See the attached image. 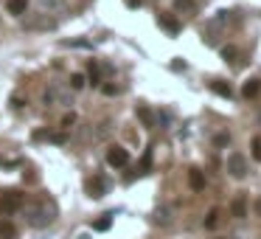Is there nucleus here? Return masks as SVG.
I'll list each match as a JSON object with an SVG mask.
<instances>
[{"mask_svg": "<svg viewBox=\"0 0 261 239\" xmlns=\"http://www.w3.org/2000/svg\"><path fill=\"white\" fill-rule=\"evenodd\" d=\"M188 183H191L194 192H202V189H205V174H202V169H188Z\"/></svg>", "mask_w": 261, "mask_h": 239, "instance_id": "f8f14e48", "label": "nucleus"}, {"mask_svg": "<svg viewBox=\"0 0 261 239\" xmlns=\"http://www.w3.org/2000/svg\"><path fill=\"white\" fill-rule=\"evenodd\" d=\"M158 25L163 31H169V34H180V20L177 17H171V14H158Z\"/></svg>", "mask_w": 261, "mask_h": 239, "instance_id": "1a4fd4ad", "label": "nucleus"}, {"mask_svg": "<svg viewBox=\"0 0 261 239\" xmlns=\"http://www.w3.org/2000/svg\"><path fill=\"white\" fill-rule=\"evenodd\" d=\"M23 99H20V96H12V107H14V110H20V107H23Z\"/></svg>", "mask_w": 261, "mask_h": 239, "instance_id": "cd10ccee", "label": "nucleus"}, {"mask_svg": "<svg viewBox=\"0 0 261 239\" xmlns=\"http://www.w3.org/2000/svg\"><path fill=\"white\" fill-rule=\"evenodd\" d=\"M126 3H129L132 9H138V6H141V0H126Z\"/></svg>", "mask_w": 261, "mask_h": 239, "instance_id": "c85d7f7f", "label": "nucleus"}, {"mask_svg": "<svg viewBox=\"0 0 261 239\" xmlns=\"http://www.w3.org/2000/svg\"><path fill=\"white\" fill-rule=\"evenodd\" d=\"M152 219H155L158 225H169V222H171V211H169V208H163V205H160L158 211H155V217H152Z\"/></svg>", "mask_w": 261, "mask_h": 239, "instance_id": "6ab92c4d", "label": "nucleus"}, {"mask_svg": "<svg viewBox=\"0 0 261 239\" xmlns=\"http://www.w3.org/2000/svg\"><path fill=\"white\" fill-rule=\"evenodd\" d=\"M216 239H219V237H216Z\"/></svg>", "mask_w": 261, "mask_h": 239, "instance_id": "c756f323", "label": "nucleus"}, {"mask_svg": "<svg viewBox=\"0 0 261 239\" xmlns=\"http://www.w3.org/2000/svg\"><path fill=\"white\" fill-rule=\"evenodd\" d=\"M110 225H113V214H104L101 219H96V222H93L96 231H110Z\"/></svg>", "mask_w": 261, "mask_h": 239, "instance_id": "aec40b11", "label": "nucleus"}, {"mask_svg": "<svg viewBox=\"0 0 261 239\" xmlns=\"http://www.w3.org/2000/svg\"><path fill=\"white\" fill-rule=\"evenodd\" d=\"M236 57H239V51L233 45H225L222 48V59H225V62H236Z\"/></svg>", "mask_w": 261, "mask_h": 239, "instance_id": "5701e85b", "label": "nucleus"}, {"mask_svg": "<svg viewBox=\"0 0 261 239\" xmlns=\"http://www.w3.org/2000/svg\"><path fill=\"white\" fill-rule=\"evenodd\" d=\"M214 144H216V147H225V144H227V132H219V135L214 138Z\"/></svg>", "mask_w": 261, "mask_h": 239, "instance_id": "bb28decb", "label": "nucleus"}, {"mask_svg": "<svg viewBox=\"0 0 261 239\" xmlns=\"http://www.w3.org/2000/svg\"><path fill=\"white\" fill-rule=\"evenodd\" d=\"M73 124H76V113H68V115H62V121H59V127H62V130H70Z\"/></svg>", "mask_w": 261, "mask_h": 239, "instance_id": "393cba45", "label": "nucleus"}, {"mask_svg": "<svg viewBox=\"0 0 261 239\" xmlns=\"http://www.w3.org/2000/svg\"><path fill=\"white\" fill-rule=\"evenodd\" d=\"M101 90H104V96H118L121 87H118V85H101Z\"/></svg>", "mask_w": 261, "mask_h": 239, "instance_id": "a878e982", "label": "nucleus"}, {"mask_svg": "<svg viewBox=\"0 0 261 239\" xmlns=\"http://www.w3.org/2000/svg\"><path fill=\"white\" fill-rule=\"evenodd\" d=\"M227 172H230L233 177H244V174H247V163H244V158L233 152V155L227 158Z\"/></svg>", "mask_w": 261, "mask_h": 239, "instance_id": "6e6552de", "label": "nucleus"}, {"mask_svg": "<svg viewBox=\"0 0 261 239\" xmlns=\"http://www.w3.org/2000/svg\"><path fill=\"white\" fill-rule=\"evenodd\" d=\"M261 93V79H247L244 82V87H241V96L244 99H256Z\"/></svg>", "mask_w": 261, "mask_h": 239, "instance_id": "ddd939ff", "label": "nucleus"}, {"mask_svg": "<svg viewBox=\"0 0 261 239\" xmlns=\"http://www.w3.org/2000/svg\"><path fill=\"white\" fill-rule=\"evenodd\" d=\"M211 90H214L216 96H222V99H230V96H233V87H230L225 79H214L211 82Z\"/></svg>", "mask_w": 261, "mask_h": 239, "instance_id": "9b49d317", "label": "nucleus"}, {"mask_svg": "<svg viewBox=\"0 0 261 239\" xmlns=\"http://www.w3.org/2000/svg\"><path fill=\"white\" fill-rule=\"evenodd\" d=\"M57 219V203L54 200H40V203L25 208V222L31 228H48Z\"/></svg>", "mask_w": 261, "mask_h": 239, "instance_id": "f257e3e1", "label": "nucleus"}, {"mask_svg": "<svg viewBox=\"0 0 261 239\" xmlns=\"http://www.w3.org/2000/svg\"><path fill=\"white\" fill-rule=\"evenodd\" d=\"M135 115H138V121H141V124H143V127H155V124H158V118H155V113L149 110L146 104H138Z\"/></svg>", "mask_w": 261, "mask_h": 239, "instance_id": "9d476101", "label": "nucleus"}, {"mask_svg": "<svg viewBox=\"0 0 261 239\" xmlns=\"http://www.w3.org/2000/svg\"><path fill=\"white\" fill-rule=\"evenodd\" d=\"M84 189H87L90 197H104V194L110 192V180H107L104 174H93L90 180L84 183Z\"/></svg>", "mask_w": 261, "mask_h": 239, "instance_id": "39448f33", "label": "nucleus"}, {"mask_svg": "<svg viewBox=\"0 0 261 239\" xmlns=\"http://www.w3.org/2000/svg\"><path fill=\"white\" fill-rule=\"evenodd\" d=\"M250 149H253V160H259V163H261V138L259 135L250 141Z\"/></svg>", "mask_w": 261, "mask_h": 239, "instance_id": "b1692460", "label": "nucleus"}, {"mask_svg": "<svg viewBox=\"0 0 261 239\" xmlns=\"http://www.w3.org/2000/svg\"><path fill=\"white\" fill-rule=\"evenodd\" d=\"M23 25L28 28V31H51V28H57V20L40 12V14H31V17H25Z\"/></svg>", "mask_w": 261, "mask_h": 239, "instance_id": "7ed1b4c3", "label": "nucleus"}, {"mask_svg": "<svg viewBox=\"0 0 261 239\" xmlns=\"http://www.w3.org/2000/svg\"><path fill=\"white\" fill-rule=\"evenodd\" d=\"M23 208V194L20 192H3L0 194V214H14Z\"/></svg>", "mask_w": 261, "mask_h": 239, "instance_id": "20e7f679", "label": "nucleus"}, {"mask_svg": "<svg viewBox=\"0 0 261 239\" xmlns=\"http://www.w3.org/2000/svg\"><path fill=\"white\" fill-rule=\"evenodd\" d=\"M84 85H87V79L81 73H70V90H81Z\"/></svg>", "mask_w": 261, "mask_h": 239, "instance_id": "412c9836", "label": "nucleus"}, {"mask_svg": "<svg viewBox=\"0 0 261 239\" xmlns=\"http://www.w3.org/2000/svg\"><path fill=\"white\" fill-rule=\"evenodd\" d=\"M174 9L182 12V14H194L197 12V3H194V0H174Z\"/></svg>", "mask_w": 261, "mask_h": 239, "instance_id": "dca6fc26", "label": "nucleus"}, {"mask_svg": "<svg viewBox=\"0 0 261 239\" xmlns=\"http://www.w3.org/2000/svg\"><path fill=\"white\" fill-rule=\"evenodd\" d=\"M42 102H45L48 107H57V104H62V107H70V104H73V93H70L68 85L54 82V85H48V87H45V93H42Z\"/></svg>", "mask_w": 261, "mask_h": 239, "instance_id": "f03ea898", "label": "nucleus"}, {"mask_svg": "<svg viewBox=\"0 0 261 239\" xmlns=\"http://www.w3.org/2000/svg\"><path fill=\"white\" fill-rule=\"evenodd\" d=\"M6 9H9V14L20 17V14H25V9H28V0H9Z\"/></svg>", "mask_w": 261, "mask_h": 239, "instance_id": "2eb2a0df", "label": "nucleus"}, {"mask_svg": "<svg viewBox=\"0 0 261 239\" xmlns=\"http://www.w3.org/2000/svg\"><path fill=\"white\" fill-rule=\"evenodd\" d=\"M230 211H233V217H247V203H244V197H239V200H233V205H230Z\"/></svg>", "mask_w": 261, "mask_h": 239, "instance_id": "a211bd4d", "label": "nucleus"}, {"mask_svg": "<svg viewBox=\"0 0 261 239\" xmlns=\"http://www.w3.org/2000/svg\"><path fill=\"white\" fill-rule=\"evenodd\" d=\"M37 9L42 14H65L68 12V3L65 0H37Z\"/></svg>", "mask_w": 261, "mask_h": 239, "instance_id": "0eeeda50", "label": "nucleus"}, {"mask_svg": "<svg viewBox=\"0 0 261 239\" xmlns=\"http://www.w3.org/2000/svg\"><path fill=\"white\" fill-rule=\"evenodd\" d=\"M219 222H222V211H219V208H211V211L205 214V219H202V225L208 228V231H214Z\"/></svg>", "mask_w": 261, "mask_h": 239, "instance_id": "4468645a", "label": "nucleus"}, {"mask_svg": "<svg viewBox=\"0 0 261 239\" xmlns=\"http://www.w3.org/2000/svg\"><path fill=\"white\" fill-rule=\"evenodd\" d=\"M87 76H90L93 85H101V70H99V62L90 59V65H87Z\"/></svg>", "mask_w": 261, "mask_h": 239, "instance_id": "f3484780", "label": "nucleus"}, {"mask_svg": "<svg viewBox=\"0 0 261 239\" xmlns=\"http://www.w3.org/2000/svg\"><path fill=\"white\" fill-rule=\"evenodd\" d=\"M107 163L113 166V169H124L126 163H129V152L124 147H110L107 149Z\"/></svg>", "mask_w": 261, "mask_h": 239, "instance_id": "423d86ee", "label": "nucleus"}, {"mask_svg": "<svg viewBox=\"0 0 261 239\" xmlns=\"http://www.w3.org/2000/svg\"><path fill=\"white\" fill-rule=\"evenodd\" d=\"M0 237H3V239H14V237H17V231H14L12 222H3V225H0Z\"/></svg>", "mask_w": 261, "mask_h": 239, "instance_id": "4be33fe9", "label": "nucleus"}]
</instances>
